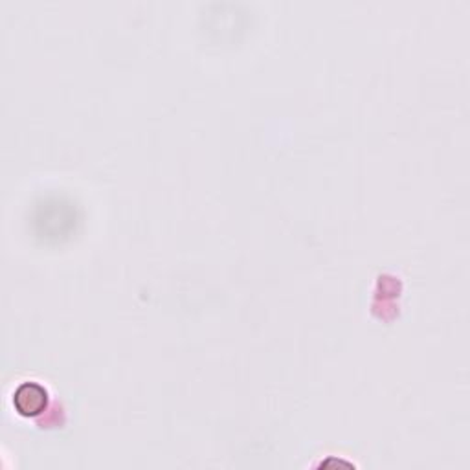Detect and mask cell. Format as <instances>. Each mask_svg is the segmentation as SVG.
Returning <instances> with one entry per match:
<instances>
[{"label":"cell","mask_w":470,"mask_h":470,"mask_svg":"<svg viewBox=\"0 0 470 470\" xmlns=\"http://www.w3.org/2000/svg\"><path fill=\"white\" fill-rule=\"evenodd\" d=\"M48 404V392L39 382H22L13 394V406L24 418H36Z\"/></svg>","instance_id":"6da1fadb"}]
</instances>
